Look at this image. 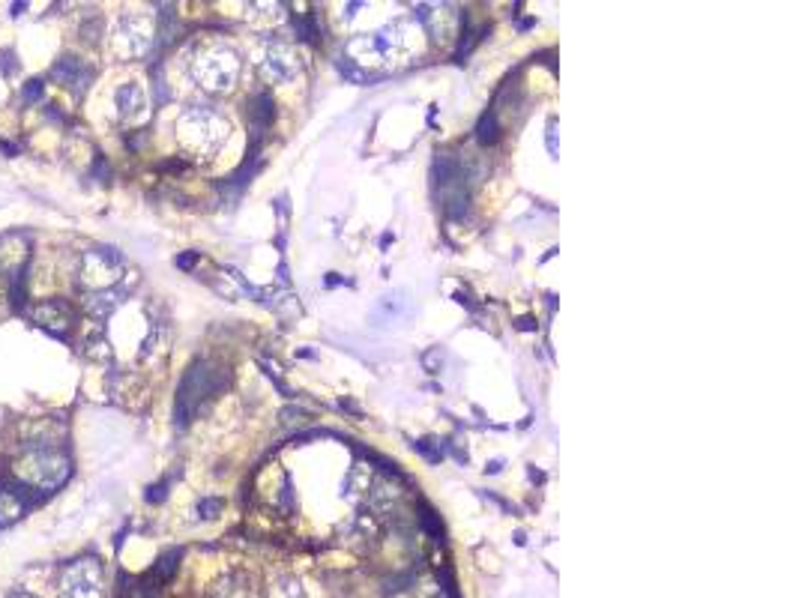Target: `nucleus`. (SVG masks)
<instances>
[{
  "label": "nucleus",
  "instance_id": "obj_8",
  "mask_svg": "<svg viewBox=\"0 0 799 598\" xmlns=\"http://www.w3.org/2000/svg\"><path fill=\"white\" fill-rule=\"evenodd\" d=\"M117 111H120V117L123 120H141L144 114H147V96H144V90L135 84V81H129V84H123L120 90H117Z\"/></svg>",
  "mask_w": 799,
  "mask_h": 598
},
{
  "label": "nucleus",
  "instance_id": "obj_13",
  "mask_svg": "<svg viewBox=\"0 0 799 598\" xmlns=\"http://www.w3.org/2000/svg\"><path fill=\"white\" fill-rule=\"evenodd\" d=\"M222 509V503L219 500H204L201 503V512H204V518H213V512H219Z\"/></svg>",
  "mask_w": 799,
  "mask_h": 598
},
{
  "label": "nucleus",
  "instance_id": "obj_3",
  "mask_svg": "<svg viewBox=\"0 0 799 598\" xmlns=\"http://www.w3.org/2000/svg\"><path fill=\"white\" fill-rule=\"evenodd\" d=\"M123 258L114 249H90L78 264V285L90 291H108L120 279Z\"/></svg>",
  "mask_w": 799,
  "mask_h": 598
},
{
  "label": "nucleus",
  "instance_id": "obj_9",
  "mask_svg": "<svg viewBox=\"0 0 799 598\" xmlns=\"http://www.w3.org/2000/svg\"><path fill=\"white\" fill-rule=\"evenodd\" d=\"M51 75L60 81V84H66V87H75L78 93L90 84V78H93V69L90 66H84L81 60H75V57H63L54 69H51Z\"/></svg>",
  "mask_w": 799,
  "mask_h": 598
},
{
  "label": "nucleus",
  "instance_id": "obj_14",
  "mask_svg": "<svg viewBox=\"0 0 799 598\" xmlns=\"http://www.w3.org/2000/svg\"><path fill=\"white\" fill-rule=\"evenodd\" d=\"M39 93H42V81H30V84H27V93H24V96H27V99H36Z\"/></svg>",
  "mask_w": 799,
  "mask_h": 598
},
{
  "label": "nucleus",
  "instance_id": "obj_17",
  "mask_svg": "<svg viewBox=\"0 0 799 598\" xmlns=\"http://www.w3.org/2000/svg\"><path fill=\"white\" fill-rule=\"evenodd\" d=\"M12 598H36V596H27V593H18V596H12Z\"/></svg>",
  "mask_w": 799,
  "mask_h": 598
},
{
  "label": "nucleus",
  "instance_id": "obj_6",
  "mask_svg": "<svg viewBox=\"0 0 799 598\" xmlns=\"http://www.w3.org/2000/svg\"><path fill=\"white\" fill-rule=\"evenodd\" d=\"M27 317H30L39 329H45L51 338H60V341L69 338V329H72V323H75L72 305H69L66 299H42V302H36V305L27 308Z\"/></svg>",
  "mask_w": 799,
  "mask_h": 598
},
{
  "label": "nucleus",
  "instance_id": "obj_1",
  "mask_svg": "<svg viewBox=\"0 0 799 598\" xmlns=\"http://www.w3.org/2000/svg\"><path fill=\"white\" fill-rule=\"evenodd\" d=\"M222 386H225V377H222L219 371H213L207 362H195V365L186 371V377H183V383H180V392H177V410H174L177 422L186 425V422L198 413L201 401L213 398Z\"/></svg>",
  "mask_w": 799,
  "mask_h": 598
},
{
  "label": "nucleus",
  "instance_id": "obj_11",
  "mask_svg": "<svg viewBox=\"0 0 799 598\" xmlns=\"http://www.w3.org/2000/svg\"><path fill=\"white\" fill-rule=\"evenodd\" d=\"M123 294H120V288H108V291H90L87 297H84V308H87V314L90 317H108L120 302H123Z\"/></svg>",
  "mask_w": 799,
  "mask_h": 598
},
{
  "label": "nucleus",
  "instance_id": "obj_2",
  "mask_svg": "<svg viewBox=\"0 0 799 598\" xmlns=\"http://www.w3.org/2000/svg\"><path fill=\"white\" fill-rule=\"evenodd\" d=\"M228 126L222 123L219 114L207 111V108H192L180 117V138L186 141V147L210 153L222 144Z\"/></svg>",
  "mask_w": 799,
  "mask_h": 598
},
{
  "label": "nucleus",
  "instance_id": "obj_10",
  "mask_svg": "<svg viewBox=\"0 0 799 598\" xmlns=\"http://www.w3.org/2000/svg\"><path fill=\"white\" fill-rule=\"evenodd\" d=\"M264 72L270 81H291L297 75V63L288 48H273L264 60Z\"/></svg>",
  "mask_w": 799,
  "mask_h": 598
},
{
  "label": "nucleus",
  "instance_id": "obj_16",
  "mask_svg": "<svg viewBox=\"0 0 799 598\" xmlns=\"http://www.w3.org/2000/svg\"><path fill=\"white\" fill-rule=\"evenodd\" d=\"M195 261H198V258H195V255H186V258H180V261H177V264H180V267H192V264H195Z\"/></svg>",
  "mask_w": 799,
  "mask_h": 598
},
{
  "label": "nucleus",
  "instance_id": "obj_4",
  "mask_svg": "<svg viewBox=\"0 0 799 598\" xmlns=\"http://www.w3.org/2000/svg\"><path fill=\"white\" fill-rule=\"evenodd\" d=\"M57 590L63 598H102L99 560H75V563L63 566Z\"/></svg>",
  "mask_w": 799,
  "mask_h": 598
},
{
  "label": "nucleus",
  "instance_id": "obj_7",
  "mask_svg": "<svg viewBox=\"0 0 799 598\" xmlns=\"http://www.w3.org/2000/svg\"><path fill=\"white\" fill-rule=\"evenodd\" d=\"M153 42V30L147 21L141 18H123L120 21V30H117V51L129 54V57H138L150 48Z\"/></svg>",
  "mask_w": 799,
  "mask_h": 598
},
{
  "label": "nucleus",
  "instance_id": "obj_5",
  "mask_svg": "<svg viewBox=\"0 0 799 598\" xmlns=\"http://www.w3.org/2000/svg\"><path fill=\"white\" fill-rule=\"evenodd\" d=\"M195 78L207 87V90H228L240 72V63L234 57V51H225V48H213V51H204L198 60H195Z\"/></svg>",
  "mask_w": 799,
  "mask_h": 598
},
{
  "label": "nucleus",
  "instance_id": "obj_12",
  "mask_svg": "<svg viewBox=\"0 0 799 598\" xmlns=\"http://www.w3.org/2000/svg\"><path fill=\"white\" fill-rule=\"evenodd\" d=\"M479 141L482 144H494L497 141V120H494V114L491 117H482V123H479Z\"/></svg>",
  "mask_w": 799,
  "mask_h": 598
},
{
  "label": "nucleus",
  "instance_id": "obj_15",
  "mask_svg": "<svg viewBox=\"0 0 799 598\" xmlns=\"http://www.w3.org/2000/svg\"><path fill=\"white\" fill-rule=\"evenodd\" d=\"M554 126H557V123L551 120V123H548V150H551V156H557V144H554Z\"/></svg>",
  "mask_w": 799,
  "mask_h": 598
}]
</instances>
